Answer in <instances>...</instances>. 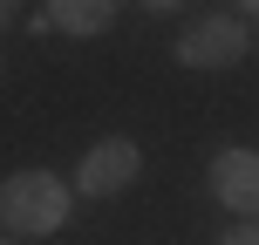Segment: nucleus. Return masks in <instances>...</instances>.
Wrapping results in <instances>:
<instances>
[{
	"mask_svg": "<svg viewBox=\"0 0 259 245\" xmlns=\"http://www.w3.org/2000/svg\"><path fill=\"white\" fill-rule=\"evenodd\" d=\"M246 21L239 14H205V21H191L184 27V41H178V62L184 68H205V75H219V68H239L246 62Z\"/></svg>",
	"mask_w": 259,
	"mask_h": 245,
	"instance_id": "f03ea898",
	"label": "nucleus"
},
{
	"mask_svg": "<svg viewBox=\"0 0 259 245\" xmlns=\"http://www.w3.org/2000/svg\"><path fill=\"white\" fill-rule=\"evenodd\" d=\"M0 245H21V238H0Z\"/></svg>",
	"mask_w": 259,
	"mask_h": 245,
	"instance_id": "9d476101",
	"label": "nucleus"
},
{
	"mask_svg": "<svg viewBox=\"0 0 259 245\" xmlns=\"http://www.w3.org/2000/svg\"><path fill=\"white\" fill-rule=\"evenodd\" d=\"M137 177H143L137 136H103V143H89V157H82L75 191H82V198H116V191H130Z\"/></svg>",
	"mask_w": 259,
	"mask_h": 245,
	"instance_id": "7ed1b4c3",
	"label": "nucleus"
},
{
	"mask_svg": "<svg viewBox=\"0 0 259 245\" xmlns=\"http://www.w3.org/2000/svg\"><path fill=\"white\" fill-rule=\"evenodd\" d=\"M14 21H21V0H0V34H7Z\"/></svg>",
	"mask_w": 259,
	"mask_h": 245,
	"instance_id": "0eeeda50",
	"label": "nucleus"
},
{
	"mask_svg": "<svg viewBox=\"0 0 259 245\" xmlns=\"http://www.w3.org/2000/svg\"><path fill=\"white\" fill-rule=\"evenodd\" d=\"M211 198L232 218H259V150H219L211 157Z\"/></svg>",
	"mask_w": 259,
	"mask_h": 245,
	"instance_id": "20e7f679",
	"label": "nucleus"
},
{
	"mask_svg": "<svg viewBox=\"0 0 259 245\" xmlns=\"http://www.w3.org/2000/svg\"><path fill=\"white\" fill-rule=\"evenodd\" d=\"M48 21L62 34H103L116 21V0H48Z\"/></svg>",
	"mask_w": 259,
	"mask_h": 245,
	"instance_id": "39448f33",
	"label": "nucleus"
},
{
	"mask_svg": "<svg viewBox=\"0 0 259 245\" xmlns=\"http://www.w3.org/2000/svg\"><path fill=\"white\" fill-rule=\"evenodd\" d=\"M239 7H246V14H259V0H239Z\"/></svg>",
	"mask_w": 259,
	"mask_h": 245,
	"instance_id": "1a4fd4ad",
	"label": "nucleus"
},
{
	"mask_svg": "<svg viewBox=\"0 0 259 245\" xmlns=\"http://www.w3.org/2000/svg\"><path fill=\"white\" fill-rule=\"evenodd\" d=\"M68 211H75V191H68L55 170H14V177H0V232L7 238H48L68 225Z\"/></svg>",
	"mask_w": 259,
	"mask_h": 245,
	"instance_id": "f257e3e1",
	"label": "nucleus"
},
{
	"mask_svg": "<svg viewBox=\"0 0 259 245\" xmlns=\"http://www.w3.org/2000/svg\"><path fill=\"white\" fill-rule=\"evenodd\" d=\"M219 245H259V218H239V225H232V232H225Z\"/></svg>",
	"mask_w": 259,
	"mask_h": 245,
	"instance_id": "423d86ee",
	"label": "nucleus"
},
{
	"mask_svg": "<svg viewBox=\"0 0 259 245\" xmlns=\"http://www.w3.org/2000/svg\"><path fill=\"white\" fill-rule=\"evenodd\" d=\"M143 7H150V14H170V7H178V0H143Z\"/></svg>",
	"mask_w": 259,
	"mask_h": 245,
	"instance_id": "6e6552de",
	"label": "nucleus"
}]
</instances>
